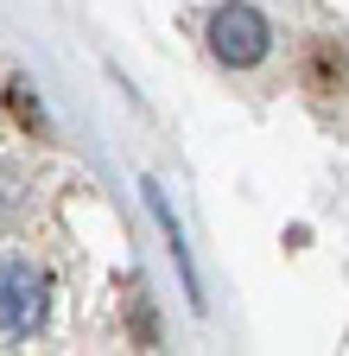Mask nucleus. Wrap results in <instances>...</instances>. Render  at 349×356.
Masks as SVG:
<instances>
[{
    "label": "nucleus",
    "instance_id": "obj_1",
    "mask_svg": "<svg viewBox=\"0 0 349 356\" xmlns=\"http://www.w3.org/2000/svg\"><path fill=\"white\" fill-rule=\"evenodd\" d=\"M45 312H51V280L32 254L7 248L0 254V343H26L45 331Z\"/></svg>",
    "mask_w": 349,
    "mask_h": 356
},
{
    "label": "nucleus",
    "instance_id": "obj_2",
    "mask_svg": "<svg viewBox=\"0 0 349 356\" xmlns=\"http://www.w3.org/2000/svg\"><path fill=\"white\" fill-rule=\"evenodd\" d=\"M210 51L223 58L229 70H254L260 58L273 51V26H267V13L248 7V0L216 7V19H210Z\"/></svg>",
    "mask_w": 349,
    "mask_h": 356
},
{
    "label": "nucleus",
    "instance_id": "obj_3",
    "mask_svg": "<svg viewBox=\"0 0 349 356\" xmlns=\"http://www.w3.org/2000/svg\"><path fill=\"white\" fill-rule=\"evenodd\" d=\"M305 83H312L318 96L343 89V51H337L330 38H312V51H305Z\"/></svg>",
    "mask_w": 349,
    "mask_h": 356
},
{
    "label": "nucleus",
    "instance_id": "obj_4",
    "mask_svg": "<svg viewBox=\"0 0 349 356\" xmlns=\"http://www.w3.org/2000/svg\"><path fill=\"white\" fill-rule=\"evenodd\" d=\"M19 204H26V178H19V165L0 159V222L19 216Z\"/></svg>",
    "mask_w": 349,
    "mask_h": 356
}]
</instances>
